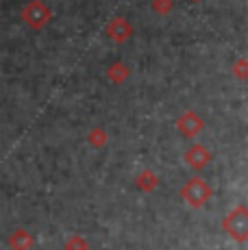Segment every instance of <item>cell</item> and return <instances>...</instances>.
Here are the masks:
<instances>
[{
	"mask_svg": "<svg viewBox=\"0 0 248 250\" xmlns=\"http://www.w3.org/2000/svg\"><path fill=\"white\" fill-rule=\"evenodd\" d=\"M107 35L111 37L113 42H126L128 37L133 35V26H131V22H126L124 18H113V20L107 24Z\"/></svg>",
	"mask_w": 248,
	"mask_h": 250,
	"instance_id": "cell-6",
	"label": "cell"
},
{
	"mask_svg": "<svg viewBox=\"0 0 248 250\" xmlns=\"http://www.w3.org/2000/svg\"><path fill=\"white\" fill-rule=\"evenodd\" d=\"M155 185H157V179H155V174H152L150 170H144L140 176H137V187H140V189L152 191L155 189Z\"/></svg>",
	"mask_w": 248,
	"mask_h": 250,
	"instance_id": "cell-8",
	"label": "cell"
},
{
	"mask_svg": "<svg viewBox=\"0 0 248 250\" xmlns=\"http://www.w3.org/2000/svg\"><path fill=\"white\" fill-rule=\"evenodd\" d=\"M244 65H246L244 59L237 61V65H235V72H237V76H240V79H244Z\"/></svg>",
	"mask_w": 248,
	"mask_h": 250,
	"instance_id": "cell-13",
	"label": "cell"
},
{
	"mask_svg": "<svg viewBox=\"0 0 248 250\" xmlns=\"http://www.w3.org/2000/svg\"><path fill=\"white\" fill-rule=\"evenodd\" d=\"M203 126H205V124H203V120H200V115L196 111H185L179 118V122H176V128H179L185 137L198 135V133L203 131Z\"/></svg>",
	"mask_w": 248,
	"mask_h": 250,
	"instance_id": "cell-4",
	"label": "cell"
},
{
	"mask_svg": "<svg viewBox=\"0 0 248 250\" xmlns=\"http://www.w3.org/2000/svg\"><path fill=\"white\" fill-rule=\"evenodd\" d=\"M185 161H187V166L192 167V170H203V167L211 161V152H209L205 146L196 144V146H192L187 152H185Z\"/></svg>",
	"mask_w": 248,
	"mask_h": 250,
	"instance_id": "cell-5",
	"label": "cell"
},
{
	"mask_svg": "<svg viewBox=\"0 0 248 250\" xmlns=\"http://www.w3.org/2000/svg\"><path fill=\"white\" fill-rule=\"evenodd\" d=\"M9 246H11L13 250H28L33 246V237L28 235V230L18 229L16 233L9 237Z\"/></svg>",
	"mask_w": 248,
	"mask_h": 250,
	"instance_id": "cell-7",
	"label": "cell"
},
{
	"mask_svg": "<svg viewBox=\"0 0 248 250\" xmlns=\"http://www.w3.org/2000/svg\"><path fill=\"white\" fill-rule=\"evenodd\" d=\"M68 250H85V242L81 237H72L68 242Z\"/></svg>",
	"mask_w": 248,
	"mask_h": 250,
	"instance_id": "cell-12",
	"label": "cell"
},
{
	"mask_svg": "<svg viewBox=\"0 0 248 250\" xmlns=\"http://www.w3.org/2000/svg\"><path fill=\"white\" fill-rule=\"evenodd\" d=\"M50 18H52V13H50L48 4L41 2V0H31V2L22 9V20H24L33 31L44 28L46 24L50 22Z\"/></svg>",
	"mask_w": 248,
	"mask_h": 250,
	"instance_id": "cell-3",
	"label": "cell"
},
{
	"mask_svg": "<svg viewBox=\"0 0 248 250\" xmlns=\"http://www.w3.org/2000/svg\"><path fill=\"white\" fill-rule=\"evenodd\" d=\"M107 76L113 81V83H122V81L128 76V68L124 63H113L111 68L107 70Z\"/></svg>",
	"mask_w": 248,
	"mask_h": 250,
	"instance_id": "cell-9",
	"label": "cell"
},
{
	"mask_svg": "<svg viewBox=\"0 0 248 250\" xmlns=\"http://www.w3.org/2000/svg\"><path fill=\"white\" fill-rule=\"evenodd\" d=\"M194 2H198V0H194Z\"/></svg>",
	"mask_w": 248,
	"mask_h": 250,
	"instance_id": "cell-14",
	"label": "cell"
},
{
	"mask_svg": "<svg viewBox=\"0 0 248 250\" xmlns=\"http://www.w3.org/2000/svg\"><path fill=\"white\" fill-rule=\"evenodd\" d=\"M104 142H107V133H104L103 128H94V131H89V144H94V146H103Z\"/></svg>",
	"mask_w": 248,
	"mask_h": 250,
	"instance_id": "cell-10",
	"label": "cell"
},
{
	"mask_svg": "<svg viewBox=\"0 0 248 250\" xmlns=\"http://www.w3.org/2000/svg\"><path fill=\"white\" fill-rule=\"evenodd\" d=\"M170 7H172L170 0H155V2H152V9H155L157 13H161V16H165V13L170 11Z\"/></svg>",
	"mask_w": 248,
	"mask_h": 250,
	"instance_id": "cell-11",
	"label": "cell"
},
{
	"mask_svg": "<svg viewBox=\"0 0 248 250\" xmlns=\"http://www.w3.org/2000/svg\"><path fill=\"white\" fill-rule=\"evenodd\" d=\"M224 230H227L237 244L246 242V237H248V211H246L244 205H237L235 209L224 218Z\"/></svg>",
	"mask_w": 248,
	"mask_h": 250,
	"instance_id": "cell-1",
	"label": "cell"
},
{
	"mask_svg": "<svg viewBox=\"0 0 248 250\" xmlns=\"http://www.w3.org/2000/svg\"><path fill=\"white\" fill-rule=\"evenodd\" d=\"M209 196H211V189H209L207 183L203 179H198V176L196 179H189L183 185V189H181V198L185 200V205L192 207V209L203 207L209 200Z\"/></svg>",
	"mask_w": 248,
	"mask_h": 250,
	"instance_id": "cell-2",
	"label": "cell"
}]
</instances>
